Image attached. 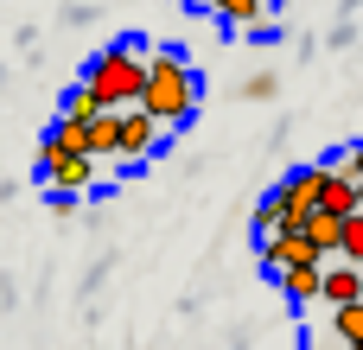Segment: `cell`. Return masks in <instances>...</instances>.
<instances>
[{
  "label": "cell",
  "mask_w": 363,
  "mask_h": 350,
  "mask_svg": "<svg viewBox=\"0 0 363 350\" xmlns=\"http://www.w3.org/2000/svg\"><path fill=\"white\" fill-rule=\"evenodd\" d=\"M319 210H332V217H351V210H357V185H351L338 166H325V185H319Z\"/></svg>",
  "instance_id": "8fae6325"
},
{
  "label": "cell",
  "mask_w": 363,
  "mask_h": 350,
  "mask_svg": "<svg viewBox=\"0 0 363 350\" xmlns=\"http://www.w3.org/2000/svg\"><path fill=\"white\" fill-rule=\"evenodd\" d=\"M89 159H121V115L115 108H102L89 121Z\"/></svg>",
  "instance_id": "30bf717a"
},
{
  "label": "cell",
  "mask_w": 363,
  "mask_h": 350,
  "mask_svg": "<svg viewBox=\"0 0 363 350\" xmlns=\"http://www.w3.org/2000/svg\"><path fill=\"white\" fill-rule=\"evenodd\" d=\"M338 255L363 268V210H351V217H345V236H338Z\"/></svg>",
  "instance_id": "2e32d148"
},
{
  "label": "cell",
  "mask_w": 363,
  "mask_h": 350,
  "mask_svg": "<svg viewBox=\"0 0 363 350\" xmlns=\"http://www.w3.org/2000/svg\"><path fill=\"white\" fill-rule=\"evenodd\" d=\"M294 261H325V255L306 242V230H274V236H262V268H268V274H281V268H294Z\"/></svg>",
  "instance_id": "5b68a950"
},
{
  "label": "cell",
  "mask_w": 363,
  "mask_h": 350,
  "mask_svg": "<svg viewBox=\"0 0 363 350\" xmlns=\"http://www.w3.org/2000/svg\"><path fill=\"white\" fill-rule=\"evenodd\" d=\"M204 6L217 13V26H223V32H242V26L268 19V6H274V0H204Z\"/></svg>",
  "instance_id": "9c48e42d"
},
{
  "label": "cell",
  "mask_w": 363,
  "mask_h": 350,
  "mask_svg": "<svg viewBox=\"0 0 363 350\" xmlns=\"http://www.w3.org/2000/svg\"><path fill=\"white\" fill-rule=\"evenodd\" d=\"M255 236H274V204H268V198L255 204Z\"/></svg>",
  "instance_id": "ffe728a7"
},
{
  "label": "cell",
  "mask_w": 363,
  "mask_h": 350,
  "mask_svg": "<svg viewBox=\"0 0 363 350\" xmlns=\"http://www.w3.org/2000/svg\"><path fill=\"white\" fill-rule=\"evenodd\" d=\"M338 236H345V217H332V210H313L306 217V242L319 255H338Z\"/></svg>",
  "instance_id": "4fadbf2b"
},
{
  "label": "cell",
  "mask_w": 363,
  "mask_h": 350,
  "mask_svg": "<svg viewBox=\"0 0 363 350\" xmlns=\"http://www.w3.org/2000/svg\"><path fill=\"white\" fill-rule=\"evenodd\" d=\"M242 32H249V45H281V19H255Z\"/></svg>",
  "instance_id": "d6986e66"
},
{
  "label": "cell",
  "mask_w": 363,
  "mask_h": 350,
  "mask_svg": "<svg viewBox=\"0 0 363 350\" xmlns=\"http://www.w3.org/2000/svg\"><path fill=\"white\" fill-rule=\"evenodd\" d=\"M51 217H77V198L70 191H51Z\"/></svg>",
  "instance_id": "44dd1931"
},
{
  "label": "cell",
  "mask_w": 363,
  "mask_h": 350,
  "mask_svg": "<svg viewBox=\"0 0 363 350\" xmlns=\"http://www.w3.org/2000/svg\"><path fill=\"white\" fill-rule=\"evenodd\" d=\"M198 6H204V0H198Z\"/></svg>",
  "instance_id": "cb8c5ba5"
},
{
  "label": "cell",
  "mask_w": 363,
  "mask_h": 350,
  "mask_svg": "<svg viewBox=\"0 0 363 350\" xmlns=\"http://www.w3.org/2000/svg\"><path fill=\"white\" fill-rule=\"evenodd\" d=\"M332 332H338L345 344H363V300H351V306H332Z\"/></svg>",
  "instance_id": "9a60e30c"
},
{
  "label": "cell",
  "mask_w": 363,
  "mask_h": 350,
  "mask_svg": "<svg viewBox=\"0 0 363 350\" xmlns=\"http://www.w3.org/2000/svg\"><path fill=\"white\" fill-rule=\"evenodd\" d=\"M357 210H363V185H357Z\"/></svg>",
  "instance_id": "7402d4cb"
},
{
  "label": "cell",
  "mask_w": 363,
  "mask_h": 350,
  "mask_svg": "<svg viewBox=\"0 0 363 350\" xmlns=\"http://www.w3.org/2000/svg\"><path fill=\"white\" fill-rule=\"evenodd\" d=\"M319 300H325V306H351V300H363V268H357V261H338V268H325V287H319Z\"/></svg>",
  "instance_id": "ba28073f"
},
{
  "label": "cell",
  "mask_w": 363,
  "mask_h": 350,
  "mask_svg": "<svg viewBox=\"0 0 363 350\" xmlns=\"http://www.w3.org/2000/svg\"><path fill=\"white\" fill-rule=\"evenodd\" d=\"M345 350H363V344H345Z\"/></svg>",
  "instance_id": "603a6c76"
},
{
  "label": "cell",
  "mask_w": 363,
  "mask_h": 350,
  "mask_svg": "<svg viewBox=\"0 0 363 350\" xmlns=\"http://www.w3.org/2000/svg\"><path fill=\"white\" fill-rule=\"evenodd\" d=\"M102 115V96L89 89V83H70L64 96H57V121H96Z\"/></svg>",
  "instance_id": "7c38bea8"
},
{
  "label": "cell",
  "mask_w": 363,
  "mask_h": 350,
  "mask_svg": "<svg viewBox=\"0 0 363 350\" xmlns=\"http://www.w3.org/2000/svg\"><path fill=\"white\" fill-rule=\"evenodd\" d=\"M274 281H281V293H287L294 306H306V300H319V287H325V268H319V261H294V268H281Z\"/></svg>",
  "instance_id": "52a82bcc"
},
{
  "label": "cell",
  "mask_w": 363,
  "mask_h": 350,
  "mask_svg": "<svg viewBox=\"0 0 363 350\" xmlns=\"http://www.w3.org/2000/svg\"><path fill=\"white\" fill-rule=\"evenodd\" d=\"M38 172H45L51 191H70V198H83V191L96 185V159H89V153H57V159H45Z\"/></svg>",
  "instance_id": "277c9868"
},
{
  "label": "cell",
  "mask_w": 363,
  "mask_h": 350,
  "mask_svg": "<svg viewBox=\"0 0 363 350\" xmlns=\"http://www.w3.org/2000/svg\"><path fill=\"white\" fill-rule=\"evenodd\" d=\"M134 108H147L160 128H185V121L198 115V77H191L185 45L147 51V83H140V102H134Z\"/></svg>",
  "instance_id": "6da1fadb"
},
{
  "label": "cell",
  "mask_w": 363,
  "mask_h": 350,
  "mask_svg": "<svg viewBox=\"0 0 363 350\" xmlns=\"http://www.w3.org/2000/svg\"><path fill=\"white\" fill-rule=\"evenodd\" d=\"M274 89H281V77H268V70H255V77L242 83V102H268Z\"/></svg>",
  "instance_id": "e0dca14e"
},
{
  "label": "cell",
  "mask_w": 363,
  "mask_h": 350,
  "mask_svg": "<svg viewBox=\"0 0 363 350\" xmlns=\"http://www.w3.org/2000/svg\"><path fill=\"white\" fill-rule=\"evenodd\" d=\"M319 185H325V166H294V172L268 191L274 230H306V217L319 210Z\"/></svg>",
  "instance_id": "3957f363"
},
{
  "label": "cell",
  "mask_w": 363,
  "mask_h": 350,
  "mask_svg": "<svg viewBox=\"0 0 363 350\" xmlns=\"http://www.w3.org/2000/svg\"><path fill=\"white\" fill-rule=\"evenodd\" d=\"M115 115H121V159H147V153L160 147L166 128H160L147 108H115Z\"/></svg>",
  "instance_id": "8992f818"
},
{
  "label": "cell",
  "mask_w": 363,
  "mask_h": 350,
  "mask_svg": "<svg viewBox=\"0 0 363 350\" xmlns=\"http://www.w3.org/2000/svg\"><path fill=\"white\" fill-rule=\"evenodd\" d=\"M83 83L102 96V108H134L140 102V83H147V45H108L89 57Z\"/></svg>",
  "instance_id": "7a4b0ae2"
},
{
  "label": "cell",
  "mask_w": 363,
  "mask_h": 350,
  "mask_svg": "<svg viewBox=\"0 0 363 350\" xmlns=\"http://www.w3.org/2000/svg\"><path fill=\"white\" fill-rule=\"evenodd\" d=\"M45 134H51L57 153H89V121H57V128H45Z\"/></svg>",
  "instance_id": "5bb4252c"
},
{
  "label": "cell",
  "mask_w": 363,
  "mask_h": 350,
  "mask_svg": "<svg viewBox=\"0 0 363 350\" xmlns=\"http://www.w3.org/2000/svg\"><path fill=\"white\" fill-rule=\"evenodd\" d=\"M338 172H345L351 185H363V140L357 147H338Z\"/></svg>",
  "instance_id": "ac0fdd59"
}]
</instances>
